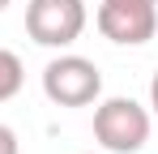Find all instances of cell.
Listing matches in <instances>:
<instances>
[{
  "instance_id": "4",
  "label": "cell",
  "mask_w": 158,
  "mask_h": 154,
  "mask_svg": "<svg viewBox=\"0 0 158 154\" xmlns=\"http://www.w3.org/2000/svg\"><path fill=\"white\" fill-rule=\"evenodd\" d=\"M94 22H98L103 39L120 43V47H141L158 30V9L150 0H103Z\"/></svg>"
},
{
  "instance_id": "1",
  "label": "cell",
  "mask_w": 158,
  "mask_h": 154,
  "mask_svg": "<svg viewBox=\"0 0 158 154\" xmlns=\"http://www.w3.org/2000/svg\"><path fill=\"white\" fill-rule=\"evenodd\" d=\"M94 141L107 154H137L150 141V111L128 94L103 99L94 107Z\"/></svg>"
},
{
  "instance_id": "3",
  "label": "cell",
  "mask_w": 158,
  "mask_h": 154,
  "mask_svg": "<svg viewBox=\"0 0 158 154\" xmlns=\"http://www.w3.org/2000/svg\"><path fill=\"white\" fill-rule=\"evenodd\" d=\"M90 22L85 0H30L26 4V34L39 47H73Z\"/></svg>"
},
{
  "instance_id": "5",
  "label": "cell",
  "mask_w": 158,
  "mask_h": 154,
  "mask_svg": "<svg viewBox=\"0 0 158 154\" xmlns=\"http://www.w3.org/2000/svg\"><path fill=\"white\" fill-rule=\"evenodd\" d=\"M22 81H26L22 60H17L9 47H0V103H9V99H13V94L22 90Z\"/></svg>"
},
{
  "instance_id": "6",
  "label": "cell",
  "mask_w": 158,
  "mask_h": 154,
  "mask_svg": "<svg viewBox=\"0 0 158 154\" xmlns=\"http://www.w3.org/2000/svg\"><path fill=\"white\" fill-rule=\"evenodd\" d=\"M0 154H17V133L9 124H0Z\"/></svg>"
},
{
  "instance_id": "2",
  "label": "cell",
  "mask_w": 158,
  "mask_h": 154,
  "mask_svg": "<svg viewBox=\"0 0 158 154\" xmlns=\"http://www.w3.org/2000/svg\"><path fill=\"white\" fill-rule=\"evenodd\" d=\"M43 94L56 107H90L103 94V73H98L94 60H85L77 51H64L43 69Z\"/></svg>"
},
{
  "instance_id": "8",
  "label": "cell",
  "mask_w": 158,
  "mask_h": 154,
  "mask_svg": "<svg viewBox=\"0 0 158 154\" xmlns=\"http://www.w3.org/2000/svg\"><path fill=\"white\" fill-rule=\"evenodd\" d=\"M9 4H13V0H0V13H4V9H9Z\"/></svg>"
},
{
  "instance_id": "9",
  "label": "cell",
  "mask_w": 158,
  "mask_h": 154,
  "mask_svg": "<svg viewBox=\"0 0 158 154\" xmlns=\"http://www.w3.org/2000/svg\"><path fill=\"white\" fill-rule=\"evenodd\" d=\"M150 4H158V0H150Z\"/></svg>"
},
{
  "instance_id": "7",
  "label": "cell",
  "mask_w": 158,
  "mask_h": 154,
  "mask_svg": "<svg viewBox=\"0 0 158 154\" xmlns=\"http://www.w3.org/2000/svg\"><path fill=\"white\" fill-rule=\"evenodd\" d=\"M150 107H154V116H158V69H154V77H150Z\"/></svg>"
}]
</instances>
